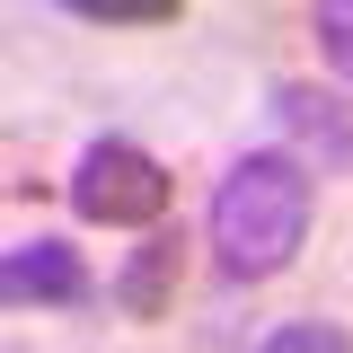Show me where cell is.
Masks as SVG:
<instances>
[{
  "instance_id": "8992f818",
  "label": "cell",
  "mask_w": 353,
  "mask_h": 353,
  "mask_svg": "<svg viewBox=\"0 0 353 353\" xmlns=\"http://www.w3.org/2000/svg\"><path fill=\"white\" fill-rule=\"evenodd\" d=\"M309 36H318V62L336 71V88L353 97V0H318V18H309Z\"/></svg>"
},
{
  "instance_id": "277c9868",
  "label": "cell",
  "mask_w": 353,
  "mask_h": 353,
  "mask_svg": "<svg viewBox=\"0 0 353 353\" xmlns=\"http://www.w3.org/2000/svg\"><path fill=\"white\" fill-rule=\"evenodd\" d=\"M0 301L9 309H88L97 301V274L71 239H18L0 256Z\"/></svg>"
},
{
  "instance_id": "52a82bcc",
  "label": "cell",
  "mask_w": 353,
  "mask_h": 353,
  "mask_svg": "<svg viewBox=\"0 0 353 353\" xmlns=\"http://www.w3.org/2000/svg\"><path fill=\"white\" fill-rule=\"evenodd\" d=\"M53 9H71L88 27H168L185 0H53Z\"/></svg>"
},
{
  "instance_id": "6da1fadb",
  "label": "cell",
  "mask_w": 353,
  "mask_h": 353,
  "mask_svg": "<svg viewBox=\"0 0 353 353\" xmlns=\"http://www.w3.org/2000/svg\"><path fill=\"white\" fill-rule=\"evenodd\" d=\"M309 212H318V176H309L301 150H248L230 159L212 185V256L230 283H274L283 265L301 256Z\"/></svg>"
},
{
  "instance_id": "7a4b0ae2",
  "label": "cell",
  "mask_w": 353,
  "mask_h": 353,
  "mask_svg": "<svg viewBox=\"0 0 353 353\" xmlns=\"http://www.w3.org/2000/svg\"><path fill=\"white\" fill-rule=\"evenodd\" d=\"M71 212L97 221V230H159L176 203V176L141 150V141H124V132H106V141H88L80 168H71Z\"/></svg>"
},
{
  "instance_id": "3957f363",
  "label": "cell",
  "mask_w": 353,
  "mask_h": 353,
  "mask_svg": "<svg viewBox=\"0 0 353 353\" xmlns=\"http://www.w3.org/2000/svg\"><path fill=\"white\" fill-rule=\"evenodd\" d=\"M265 106H274L283 141H292L318 176H345V168H353V106L336 97V88H318V80H274V88H265Z\"/></svg>"
},
{
  "instance_id": "ba28073f",
  "label": "cell",
  "mask_w": 353,
  "mask_h": 353,
  "mask_svg": "<svg viewBox=\"0 0 353 353\" xmlns=\"http://www.w3.org/2000/svg\"><path fill=\"white\" fill-rule=\"evenodd\" d=\"M256 353H353V336L336 318H292V327H274Z\"/></svg>"
},
{
  "instance_id": "5b68a950",
  "label": "cell",
  "mask_w": 353,
  "mask_h": 353,
  "mask_svg": "<svg viewBox=\"0 0 353 353\" xmlns=\"http://www.w3.org/2000/svg\"><path fill=\"white\" fill-rule=\"evenodd\" d=\"M176 292H185V230H150L115 274V309L159 327V318H176Z\"/></svg>"
}]
</instances>
